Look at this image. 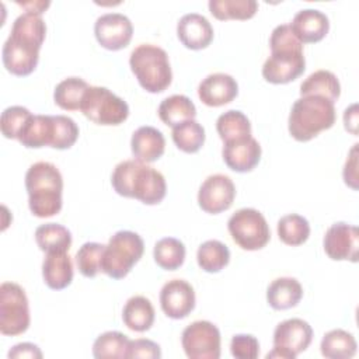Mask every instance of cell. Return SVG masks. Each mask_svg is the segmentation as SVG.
<instances>
[{
    "mask_svg": "<svg viewBox=\"0 0 359 359\" xmlns=\"http://www.w3.org/2000/svg\"><path fill=\"white\" fill-rule=\"evenodd\" d=\"M46 24L41 14L25 11L11 27L1 50L3 65L11 74H31L39 60V49L45 41Z\"/></svg>",
    "mask_w": 359,
    "mask_h": 359,
    "instance_id": "6da1fadb",
    "label": "cell"
},
{
    "mask_svg": "<svg viewBox=\"0 0 359 359\" xmlns=\"http://www.w3.org/2000/svg\"><path fill=\"white\" fill-rule=\"evenodd\" d=\"M271 56L262 66V77L272 84H286L296 80L306 69L303 43L294 36L289 24L273 28L271 38Z\"/></svg>",
    "mask_w": 359,
    "mask_h": 359,
    "instance_id": "7a4b0ae2",
    "label": "cell"
},
{
    "mask_svg": "<svg viewBox=\"0 0 359 359\" xmlns=\"http://www.w3.org/2000/svg\"><path fill=\"white\" fill-rule=\"evenodd\" d=\"M111 184L118 195L139 199L144 205L160 203L167 191L164 175L136 158L118 163Z\"/></svg>",
    "mask_w": 359,
    "mask_h": 359,
    "instance_id": "3957f363",
    "label": "cell"
},
{
    "mask_svg": "<svg viewBox=\"0 0 359 359\" xmlns=\"http://www.w3.org/2000/svg\"><path fill=\"white\" fill-rule=\"evenodd\" d=\"M28 206L36 217H50L62 209L63 178L59 168L49 161H38L25 172Z\"/></svg>",
    "mask_w": 359,
    "mask_h": 359,
    "instance_id": "277c9868",
    "label": "cell"
},
{
    "mask_svg": "<svg viewBox=\"0 0 359 359\" xmlns=\"http://www.w3.org/2000/svg\"><path fill=\"white\" fill-rule=\"evenodd\" d=\"M335 118L337 112L332 101L317 95H306L293 102L287 129L297 142H309L321 130L332 128Z\"/></svg>",
    "mask_w": 359,
    "mask_h": 359,
    "instance_id": "5b68a950",
    "label": "cell"
},
{
    "mask_svg": "<svg viewBox=\"0 0 359 359\" xmlns=\"http://www.w3.org/2000/svg\"><path fill=\"white\" fill-rule=\"evenodd\" d=\"M129 66L142 88L157 94L168 88L172 72L167 52L153 43L137 45L129 57Z\"/></svg>",
    "mask_w": 359,
    "mask_h": 359,
    "instance_id": "8992f818",
    "label": "cell"
},
{
    "mask_svg": "<svg viewBox=\"0 0 359 359\" xmlns=\"http://www.w3.org/2000/svg\"><path fill=\"white\" fill-rule=\"evenodd\" d=\"M144 243L142 237L130 230H119L111 236L105 245L101 271L112 279L125 278L133 265L142 258Z\"/></svg>",
    "mask_w": 359,
    "mask_h": 359,
    "instance_id": "52a82bcc",
    "label": "cell"
},
{
    "mask_svg": "<svg viewBox=\"0 0 359 359\" xmlns=\"http://www.w3.org/2000/svg\"><path fill=\"white\" fill-rule=\"evenodd\" d=\"M80 111L97 125H121L129 116L128 102L107 87L90 86L83 95Z\"/></svg>",
    "mask_w": 359,
    "mask_h": 359,
    "instance_id": "ba28073f",
    "label": "cell"
},
{
    "mask_svg": "<svg viewBox=\"0 0 359 359\" xmlns=\"http://www.w3.org/2000/svg\"><path fill=\"white\" fill-rule=\"evenodd\" d=\"M227 229L233 241L247 251L264 248L271 238L266 219L254 208H243L234 212L227 222Z\"/></svg>",
    "mask_w": 359,
    "mask_h": 359,
    "instance_id": "9c48e42d",
    "label": "cell"
},
{
    "mask_svg": "<svg viewBox=\"0 0 359 359\" xmlns=\"http://www.w3.org/2000/svg\"><path fill=\"white\" fill-rule=\"evenodd\" d=\"M29 306L25 290L14 282H3L0 286V332L3 335H20L29 327Z\"/></svg>",
    "mask_w": 359,
    "mask_h": 359,
    "instance_id": "30bf717a",
    "label": "cell"
},
{
    "mask_svg": "<svg viewBox=\"0 0 359 359\" xmlns=\"http://www.w3.org/2000/svg\"><path fill=\"white\" fill-rule=\"evenodd\" d=\"M311 339L313 328L307 321L302 318H287L276 325L273 331V349L266 353V359H294L309 348Z\"/></svg>",
    "mask_w": 359,
    "mask_h": 359,
    "instance_id": "8fae6325",
    "label": "cell"
},
{
    "mask_svg": "<svg viewBox=\"0 0 359 359\" xmlns=\"http://www.w3.org/2000/svg\"><path fill=\"white\" fill-rule=\"evenodd\" d=\"M220 341L219 328L206 320L191 323L181 335L184 352L189 359H219Z\"/></svg>",
    "mask_w": 359,
    "mask_h": 359,
    "instance_id": "7c38bea8",
    "label": "cell"
},
{
    "mask_svg": "<svg viewBox=\"0 0 359 359\" xmlns=\"http://www.w3.org/2000/svg\"><path fill=\"white\" fill-rule=\"evenodd\" d=\"M236 198V187L230 177L224 174L209 175L198 191L201 209L210 215L227 210Z\"/></svg>",
    "mask_w": 359,
    "mask_h": 359,
    "instance_id": "4fadbf2b",
    "label": "cell"
},
{
    "mask_svg": "<svg viewBox=\"0 0 359 359\" xmlns=\"http://www.w3.org/2000/svg\"><path fill=\"white\" fill-rule=\"evenodd\" d=\"M94 34L102 48L119 50L129 45L133 35V25L125 14L107 13L95 20Z\"/></svg>",
    "mask_w": 359,
    "mask_h": 359,
    "instance_id": "5bb4252c",
    "label": "cell"
},
{
    "mask_svg": "<svg viewBox=\"0 0 359 359\" xmlns=\"http://www.w3.org/2000/svg\"><path fill=\"white\" fill-rule=\"evenodd\" d=\"M325 254L334 261H358L359 231L353 224L345 222L334 223L323 240Z\"/></svg>",
    "mask_w": 359,
    "mask_h": 359,
    "instance_id": "9a60e30c",
    "label": "cell"
},
{
    "mask_svg": "<svg viewBox=\"0 0 359 359\" xmlns=\"http://www.w3.org/2000/svg\"><path fill=\"white\" fill-rule=\"evenodd\" d=\"M195 290L184 279H171L160 290V306L163 313L174 320L185 318L195 309Z\"/></svg>",
    "mask_w": 359,
    "mask_h": 359,
    "instance_id": "2e32d148",
    "label": "cell"
},
{
    "mask_svg": "<svg viewBox=\"0 0 359 359\" xmlns=\"http://www.w3.org/2000/svg\"><path fill=\"white\" fill-rule=\"evenodd\" d=\"M261 144L252 136L226 142L222 150L223 161L236 172H248L261 160Z\"/></svg>",
    "mask_w": 359,
    "mask_h": 359,
    "instance_id": "e0dca14e",
    "label": "cell"
},
{
    "mask_svg": "<svg viewBox=\"0 0 359 359\" xmlns=\"http://www.w3.org/2000/svg\"><path fill=\"white\" fill-rule=\"evenodd\" d=\"M238 94L236 79L227 73H212L198 86V97L208 107H222L231 102Z\"/></svg>",
    "mask_w": 359,
    "mask_h": 359,
    "instance_id": "ac0fdd59",
    "label": "cell"
},
{
    "mask_svg": "<svg viewBox=\"0 0 359 359\" xmlns=\"http://www.w3.org/2000/svg\"><path fill=\"white\" fill-rule=\"evenodd\" d=\"M177 35L185 48L199 50L210 45L213 39V27L205 15L188 13L178 21Z\"/></svg>",
    "mask_w": 359,
    "mask_h": 359,
    "instance_id": "d6986e66",
    "label": "cell"
},
{
    "mask_svg": "<svg viewBox=\"0 0 359 359\" xmlns=\"http://www.w3.org/2000/svg\"><path fill=\"white\" fill-rule=\"evenodd\" d=\"M289 25L302 43H313L321 41L328 34L330 20L320 10L303 8L294 14Z\"/></svg>",
    "mask_w": 359,
    "mask_h": 359,
    "instance_id": "ffe728a7",
    "label": "cell"
},
{
    "mask_svg": "<svg viewBox=\"0 0 359 359\" xmlns=\"http://www.w3.org/2000/svg\"><path fill=\"white\" fill-rule=\"evenodd\" d=\"M130 149L136 160L144 164L153 163L164 154L165 139L157 128L140 126L132 135Z\"/></svg>",
    "mask_w": 359,
    "mask_h": 359,
    "instance_id": "44dd1931",
    "label": "cell"
},
{
    "mask_svg": "<svg viewBox=\"0 0 359 359\" xmlns=\"http://www.w3.org/2000/svg\"><path fill=\"white\" fill-rule=\"evenodd\" d=\"M42 276L48 287L62 290L73 280V262L66 251L46 252L42 262Z\"/></svg>",
    "mask_w": 359,
    "mask_h": 359,
    "instance_id": "7402d4cb",
    "label": "cell"
},
{
    "mask_svg": "<svg viewBox=\"0 0 359 359\" xmlns=\"http://www.w3.org/2000/svg\"><path fill=\"white\" fill-rule=\"evenodd\" d=\"M55 139L53 115H31L21 129L17 140L28 149L52 147Z\"/></svg>",
    "mask_w": 359,
    "mask_h": 359,
    "instance_id": "603a6c76",
    "label": "cell"
},
{
    "mask_svg": "<svg viewBox=\"0 0 359 359\" xmlns=\"http://www.w3.org/2000/svg\"><path fill=\"white\" fill-rule=\"evenodd\" d=\"M303 287L296 278L282 276L271 282L266 289V302L275 310H287L300 302Z\"/></svg>",
    "mask_w": 359,
    "mask_h": 359,
    "instance_id": "cb8c5ba5",
    "label": "cell"
},
{
    "mask_svg": "<svg viewBox=\"0 0 359 359\" xmlns=\"http://www.w3.org/2000/svg\"><path fill=\"white\" fill-rule=\"evenodd\" d=\"M154 307L144 296H132L126 300L122 310L123 324L136 332H144L151 328L154 323Z\"/></svg>",
    "mask_w": 359,
    "mask_h": 359,
    "instance_id": "d4e9b609",
    "label": "cell"
},
{
    "mask_svg": "<svg viewBox=\"0 0 359 359\" xmlns=\"http://www.w3.org/2000/svg\"><path fill=\"white\" fill-rule=\"evenodd\" d=\"M157 112L163 123L174 128L185 121L195 119L196 107L187 95L172 94L160 102Z\"/></svg>",
    "mask_w": 359,
    "mask_h": 359,
    "instance_id": "484cf974",
    "label": "cell"
},
{
    "mask_svg": "<svg viewBox=\"0 0 359 359\" xmlns=\"http://www.w3.org/2000/svg\"><path fill=\"white\" fill-rule=\"evenodd\" d=\"M341 94L338 77L330 70H317L300 84V97L317 95L335 102Z\"/></svg>",
    "mask_w": 359,
    "mask_h": 359,
    "instance_id": "4316f807",
    "label": "cell"
},
{
    "mask_svg": "<svg viewBox=\"0 0 359 359\" xmlns=\"http://www.w3.org/2000/svg\"><path fill=\"white\" fill-rule=\"evenodd\" d=\"M320 351L328 359H349L356 353L355 337L341 328L328 331L320 344Z\"/></svg>",
    "mask_w": 359,
    "mask_h": 359,
    "instance_id": "83f0119b",
    "label": "cell"
},
{
    "mask_svg": "<svg viewBox=\"0 0 359 359\" xmlns=\"http://www.w3.org/2000/svg\"><path fill=\"white\" fill-rule=\"evenodd\" d=\"M35 241L39 250L43 252H69V248L72 245V233L67 227L59 223H45L36 227Z\"/></svg>",
    "mask_w": 359,
    "mask_h": 359,
    "instance_id": "f1b7e54d",
    "label": "cell"
},
{
    "mask_svg": "<svg viewBox=\"0 0 359 359\" xmlns=\"http://www.w3.org/2000/svg\"><path fill=\"white\" fill-rule=\"evenodd\" d=\"M209 11L217 20H248L255 15V0H209Z\"/></svg>",
    "mask_w": 359,
    "mask_h": 359,
    "instance_id": "f546056e",
    "label": "cell"
},
{
    "mask_svg": "<svg viewBox=\"0 0 359 359\" xmlns=\"http://www.w3.org/2000/svg\"><path fill=\"white\" fill-rule=\"evenodd\" d=\"M216 130L220 139L226 143L251 136V123L245 114L238 109H230L217 118Z\"/></svg>",
    "mask_w": 359,
    "mask_h": 359,
    "instance_id": "4dcf8cb0",
    "label": "cell"
},
{
    "mask_svg": "<svg viewBox=\"0 0 359 359\" xmlns=\"http://www.w3.org/2000/svg\"><path fill=\"white\" fill-rule=\"evenodd\" d=\"M196 261L199 268L205 272L216 273L230 262V251L222 241L208 240L199 245Z\"/></svg>",
    "mask_w": 359,
    "mask_h": 359,
    "instance_id": "1f68e13d",
    "label": "cell"
},
{
    "mask_svg": "<svg viewBox=\"0 0 359 359\" xmlns=\"http://www.w3.org/2000/svg\"><path fill=\"white\" fill-rule=\"evenodd\" d=\"M88 87L90 86L80 77H67L55 87V104L65 111L80 109L83 95Z\"/></svg>",
    "mask_w": 359,
    "mask_h": 359,
    "instance_id": "d6a6232c",
    "label": "cell"
},
{
    "mask_svg": "<svg viewBox=\"0 0 359 359\" xmlns=\"http://www.w3.org/2000/svg\"><path fill=\"white\" fill-rule=\"evenodd\" d=\"M185 245L174 237H164L158 240L153 250L156 264L165 271L178 269L185 261Z\"/></svg>",
    "mask_w": 359,
    "mask_h": 359,
    "instance_id": "836d02e7",
    "label": "cell"
},
{
    "mask_svg": "<svg viewBox=\"0 0 359 359\" xmlns=\"http://www.w3.org/2000/svg\"><path fill=\"white\" fill-rule=\"evenodd\" d=\"M129 338L119 331H107L97 337L93 344V355L97 359L128 358Z\"/></svg>",
    "mask_w": 359,
    "mask_h": 359,
    "instance_id": "e575fe53",
    "label": "cell"
},
{
    "mask_svg": "<svg viewBox=\"0 0 359 359\" xmlns=\"http://www.w3.org/2000/svg\"><path fill=\"white\" fill-rule=\"evenodd\" d=\"M278 236L287 245H300L310 236V224L306 217L297 213L285 215L278 222Z\"/></svg>",
    "mask_w": 359,
    "mask_h": 359,
    "instance_id": "d590c367",
    "label": "cell"
},
{
    "mask_svg": "<svg viewBox=\"0 0 359 359\" xmlns=\"http://www.w3.org/2000/svg\"><path fill=\"white\" fill-rule=\"evenodd\" d=\"M171 135L175 146L185 153H196L205 143V129L195 119L174 126Z\"/></svg>",
    "mask_w": 359,
    "mask_h": 359,
    "instance_id": "8d00e7d4",
    "label": "cell"
},
{
    "mask_svg": "<svg viewBox=\"0 0 359 359\" xmlns=\"http://www.w3.org/2000/svg\"><path fill=\"white\" fill-rule=\"evenodd\" d=\"M105 245L101 243H84L76 254V265L86 278H94L101 271V261Z\"/></svg>",
    "mask_w": 359,
    "mask_h": 359,
    "instance_id": "74e56055",
    "label": "cell"
},
{
    "mask_svg": "<svg viewBox=\"0 0 359 359\" xmlns=\"http://www.w3.org/2000/svg\"><path fill=\"white\" fill-rule=\"evenodd\" d=\"M31 115L32 114L29 112V109L21 105H13L6 108L1 112L0 121L3 136L7 139H17Z\"/></svg>",
    "mask_w": 359,
    "mask_h": 359,
    "instance_id": "f35d334b",
    "label": "cell"
},
{
    "mask_svg": "<svg viewBox=\"0 0 359 359\" xmlns=\"http://www.w3.org/2000/svg\"><path fill=\"white\" fill-rule=\"evenodd\" d=\"M55 119V139L53 149L66 150L70 149L79 137V126L76 122L66 115H53Z\"/></svg>",
    "mask_w": 359,
    "mask_h": 359,
    "instance_id": "ab89813d",
    "label": "cell"
},
{
    "mask_svg": "<svg viewBox=\"0 0 359 359\" xmlns=\"http://www.w3.org/2000/svg\"><path fill=\"white\" fill-rule=\"evenodd\" d=\"M230 352L237 359H255L259 355L258 339L250 334H237L231 338Z\"/></svg>",
    "mask_w": 359,
    "mask_h": 359,
    "instance_id": "60d3db41",
    "label": "cell"
},
{
    "mask_svg": "<svg viewBox=\"0 0 359 359\" xmlns=\"http://www.w3.org/2000/svg\"><path fill=\"white\" fill-rule=\"evenodd\" d=\"M128 358H146V359H158L161 358L160 345L154 341L139 338L129 341Z\"/></svg>",
    "mask_w": 359,
    "mask_h": 359,
    "instance_id": "b9f144b4",
    "label": "cell"
},
{
    "mask_svg": "<svg viewBox=\"0 0 359 359\" xmlns=\"http://www.w3.org/2000/svg\"><path fill=\"white\" fill-rule=\"evenodd\" d=\"M8 358L14 359V358H32V359H41L42 358V352L41 349L31 342H22V344H17L14 345L10 351H8Z\"/></svg>",
    "mask_w": 359,
    "mask_h": 359,
    "instance_id": "7bdbcfd3",
    "label": "cell"
},
{
    "mask_svg": "<svg viewBox=\"0 0 359 359\" xmlns=\"http://www.w3.org/2000/svg\"><path fill=\"white\" fill-rule=\"evenodd\" d=\"M356 146L358 143L353 144V147L351 149L349 153V158H346L345 167H344V181L346 185H349L353 189H358L356 181H358V175H356Z\"/></svg>",
    "mask_w": 359,
    "mask_h": 359,
    "instance_id": "ee69618b",
    "label": "cell"
},
{
    "mask_svg": "<svg viewBox=\"0 0 359 359\" xmlns=\"http://www.w3.org/2000/svg\"><path fill=\"white\" fill-rule=\"evenodd\" d=\"M344 123H345V129L349 130L351 133L356 135V126H358V105L352 104L349 108L345 109L344 112Z\"/></svg>",
    "mask_w": 359,
    "mask_h": 359,
    "instance_id": "f6af8a7d",
    "label": "cell"
},
{
    "mask_svg": "<svg viewBox=\"0 0 359 359\" xmlns=\"http://www.w3.org/2000/svg\"><path fill=\"white\" fill-rule=\"evenodd\" d=\"M17 4L22 6L24 8H27V11L36 13V14H42L50 3H49V1H45V3H43V1H35V3L29 1V3H17Z\"/></svg>",
    "mask_w": 359,
    "mask_h": 359,
    "instance_id": "bcb514c9",
    "label": "cell"
}]
</instances>
